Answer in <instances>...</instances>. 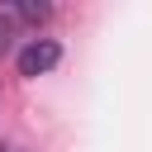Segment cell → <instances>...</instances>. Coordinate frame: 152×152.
<instances>
[{"label": "cell", "mask_w": 152, "mask_h": 152, "mask_svg": "<svg viewBox=\"0 0 152 152\" xmlns=\"http://www.w3.org/2000/svg\"><path fill=\"white\" fill-rule=\"evenodd\" d=\"M0 152H19V147H10V142H5V147H0Z\"/></svg>", "instance_id": "cell-4"}, {"label": "cell", "mask_w": 152, "mask_h": 152, "mask_svg": "<svg viewBox=\"0 0 152 152\" xmlns=\"http://www.w3.org/2000/svg\"><path fill=\"white\" fill-rule=\"evenodd\" d=\"M52 14V5L48 0H28V5H0V19L5 24H43Z\"/></svg>", "instance_id": "cell-2"}, {"label": "cell", "mask_w": 152, "mask_h": 152, "mask_svg": "<svg viewBox=\"0 0 152 152\" xmlns=\"http://www.w3.org/2000/svg\"><path fill=\"white\" fill-rule=\"evenodd\" d=\"M5 48H10V24L0 19V52H5Z\"/></svg>", "instance_id": "cell-3"}, {"label": "cell", "mask_w": 152, "mask_h": 152, "mask_svg": "<svg viewBox=\"0 0 152 152\" xmlns=\"http://www.w3.org/2000/svg\"><path fill=\"white\" fill-rule=\"evenodd\" d=\"M62 62V48L52 43V38H33L24 52H19V76H43V71H52Z\"/></svg>", "instance_id": "cell-1"}]
</instances>
